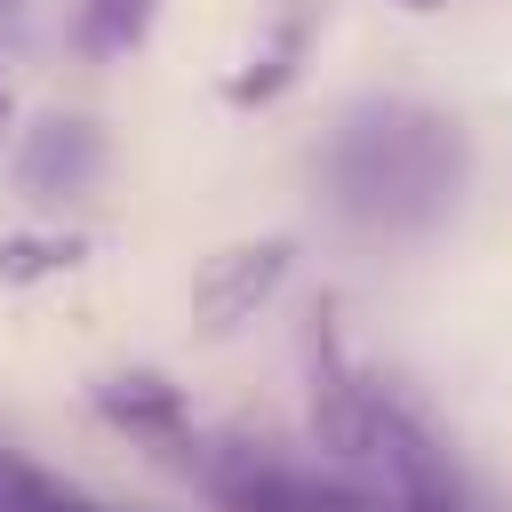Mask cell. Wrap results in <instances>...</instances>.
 Instances as JSON below:
<instances>
[{
    "label": "cell",
    "instance_id": "cell-1",
    "mask_svg": "<svg viewBox=\"0 0 512 512\" xmlns=\"http://www.w3.org/2000/svg\"><path fill=\"white\" fill-rule=\"evenodd\" d=\"M328 200L360 232H432L464 192V128L408 96H368L320 152Z\"/></svg>",
    "mask_w": 512,
    "mask_h": 512
},
{
    "label": "cell",
    "instance_id": "cell-2",
    "mask_svg": "<svg viewBox=\"0 0 512 512\" xmlns=\"http://www.w3.org/2000/svg\"><path fill=\"white\" fill-rule=\"evenodd\" d=\"M184 472H192L224 512H368L360 488H344V480H328V472H304V464H288V456L264 448V440H200V432H192Z\"/></svg>",
    "mask_w": 512,
    "mask_h": 512
},
{
    "label": "cell",
    "instance_id": "cell-3",
    "mask_svg": "<svg viewBox=\"0 0 512 512\" xmlns=\"http://www.w3.org/2000/svg\"><path fill=\"white\" fill-rule=\"evenodd\" d=\"M288 264H296V240H288V232H264V240H240V248H216V256L192 272V304H200V320H208V328L248 320V312L288 280Z\"/></svg>",
    "mask_w": 512,
    "mask_h": 512
},
{
    "label": "cell",
    "instance_id": "cell-4",
    "mask_svg": "<svg viewBox=\"0 0 512 512\" xmlns=\"http://www.w3.org/2000/svg\"><path fill=\"white\" fill-rule=\"evenodd\" d=\"M88 400H96L104 424H120V432L144 440V448H192V408H184V392H176L168 376H152V368H112V376L88 384Z\"/></svg>",
    "mask_w": 512,
    "mask_h": 512
},
{
    "label": "cell",
    "instance_id": "cell-5",
    "mask_svg": "<svg viewBox=\"0 0 512 512\" xmlns=\"http://www.w3.org/2000/svg\"><path fill=\"white\" fill-rule=\"evenodd\" d=\"M96 176H104V136L88 120H64V112H48L16 152V184L32 200H80Z\"/></svg>",
    "mask_w": 512,
    "mask_h": 512
},
{
    "label": "cell",
    "instance_id": "cell-6",
    "mask_svg": "<svg viewBox=\"0 0 512 512\" xmlns=\"http://www.w3.org/2000/svg\"><path fill=\"white\" fill-rule=\"evenodd\" d=\"M0 512H104V504L80 496V488H64V480H48L40 464H24V456L0 448Z\"/></svg>",
    "mask_w": 512,
    "mask_h": 512
},
{
    "label": "cell",
    "instance_id": "cell-7",
    "mask_svg": "<svg viewBox=\"0 0 512 512\" xmlns=\"http://www.w3.org/2000/svg\"><path fill=\"white\" fill-rule=\"evenodd\" d=\"M152 32V0H80V40L88 56H128Z\"/></svg>",
    "mask_w": 512,
    "mask_h": 512
},
{
    "label": "cell",
    "instance_id": "cell-8",
    "mask_svg": "<svg viewBox=\"0 0 512 512\" xmlns=\"http://www.w3.org/2000/svg\"><path fill=\"white\" fill-rule=\"evenodd\" d=\"M400 8H440V0H400Z\"/></svg>",
    "mask_w": 512,
    "mask_h": 512
},
{
    "label": "cell",
    "instance_id": "cell-9",
    "mask_svg": "<svg viewBox=\"0 0 512 512\" xmlns=\"http://www.w3.org/2000/svg\"><path fill=\"white\" fill-rule=\"evenodd\" d=\"M0 120H8V88H0Z\"/></svg>",
    "mask_w": 512,
    "mask_h": 512
}]
</instances>
